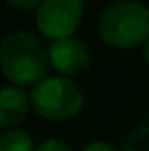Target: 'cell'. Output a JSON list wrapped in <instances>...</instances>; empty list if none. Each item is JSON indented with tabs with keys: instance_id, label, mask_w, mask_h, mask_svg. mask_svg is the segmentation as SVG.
<instances>
[{
	"instance_id": "cell-9",
	"label": "cell",
	"mask_w": 149,
	"mask_h": 151,
	"mask_svg": "<svg viewBox=\"0 0 149 151\" xmlns=\"http://www.w3.org/2000/svg\"><path fill=\"white\" fill-rule=\"evenodd\" d=\"M4 2L19 10H33V8H39L43 0H4Z\"/></svg>"
},
{
	"instance_id": "cell-1",
	"label": "cell",
	"mask_w": 149,
	"mask_h": 151,
	"mask_svg": "<svg viewBox=\"0 0 149 151\" xmlns=\"http://www.w3.org/2000/svg\"><path fill=\"white\" fill-rule=\"evenodd\" d=\"M49 51L43 47L41 39L27 33L14 31L0 43V72L12 82V86H35L47 78Z\"/></svg>"
},
{
	"instance_id": "cell-7",
	"label": "cell",
	"mask_w": 149,
	"mask_h": 151,
	"mask_svg": "<svg viewBox=\"0 0 149 151\" xmlns=\"http://www.w3.org/2000/svg\"><path fill=\"white\" fill-rule=\"evenodd\" d=\"M0 151H37L33 137L23 129H8L0 135Z\"/></svg>"
},
{
	"instance_id": "cell-5",
	"label": "cell",
	"mask_w": 149,
	"mask_h": 151,
	"mask_svg": "<svg viewBox=\"0 0 149 151\" xmlns=\"http://www.w3.org/2000/svg\"><path fill=\"white\" fill-rule=\"evenodd\" d=\"M47 51H49L51 68L59 76H66V78L84 74L92 63L86 43H82L80 39H74V37L51 41Z\"/></svg>"
},
{
	"instance_id": "cell-2",
	"label": "cell",
	"mask_w": 149,
	"mask_h": 151,
	"mask_svg": "<svg viewBox=\"0 0 149 151\" xmlns=\"http://www.w3.org/2000/svg\"><path fill=\"white\" fill-rule=\"evenodd\" d=\"M100 39L117 49H133L149 39V8L139 0H117L108 4L98 23Z\"/></svg>"
},
{
	"instance_id": "cell-6",
	"label": "cell",
	"mask_w": 149,
	"mask_h": 151,
	"mask_svg": "<svg viewBox=\"0 0 149 151\" xmlns=\"http://www.w3.org/2000/svg\"><path fill=\"white\" fill-rule=\"evenodd\" d=\"M31 96L21 86H6L0 90V127L17 129L31 108Z\"/></svg>"
},
{
	"instance_id": "cell-8",
	"label": "cell",
	"mask_w": 149,
	"mask_h": 151,
	"mask_svg": "<svg viewBox=\"0 0 149 151\" xmlns=\"http://www.w3.org/2000/svg\"><path fill=\"white\" fill-rule=\"evenodd\" d=\"M37 151H74L68 143H63V141H59V139H47V141H43Z\"/></svg>"
},
{
	"instance_id": "cell-4",
	"label": "cell",
	"mask_w": 149,
	"mask_h": 151,
	"mask_svg": "<svg viewBox=\"0 0 149 151\" xmlns=\"http://www.w3.org/2000/svg\"><path fill=\"white\" fill-rule=\"evenodd\" d=\"M84 17V0H43L37 8V29L51 41L72 37Z\"/></svg>"
},
{
	"instance_id": "cell-3",
	"label": "cell",
	"mask_w": 149,
	"mask_h": 151,
	"mask_svg": "<svg viewBox=\"0 0 149 151\" xmlns=\"http://www.w3.org/2000/svg\"><path fill=\"white\" fill-rule=\"evenodd\" d=\"M31 104L39 116L53 123L72 121L84 106L80 86L66 76H47L31 90Z\"/></svg>"
},
{
	"instance_id": "cell-10",
	"label": "cell",
	"mask_w": 149,
	"mask_h": 151,
	"mask_svg": "<svg viewBox=\"0 0 149 151\" xmlns=\"http://www.w3.org/2000/svg\"><path fill=\"white\" fill-rule=\"evenodd\" d=\"M82 151H117V149L112 145L104 143V141H92V143H88Z\"/></svg>"
},
{
	"instance_id": "cell-11",
	"label": "cell",
	"mask_w": 149,
	"mask_h": 151,
	"mask_svg": "<svg viewBox=\"0 0 149 151\" xmlns=\"http://www.w3.org/2000/svg\"><path fill=\"white\" fill-rule=\"evenodd\" d=\"M143 59H145V63L149 65V39L145 41V45H143Z\"/></svg>"
}]
</instances>
